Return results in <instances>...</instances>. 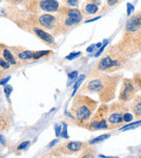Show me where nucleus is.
Instances as JSON below:
<instances>
[{
	"mask_svg": "<svg viewBox=\"0 0 141 158\" xmlns=\"http://www.w3.org/2000/svg\"><path fill=\"white\" fill-rule=\"evenodd\" d=\"M29 145H30V141H23V142H21V144L17 147V150H18V151L24 150V149H26V148H28V147H29Z\"/></svg>",
	"mask_w": 141,
	"mask_h": 158,
	"instance_id": "b1692460",
	"label": "nucleus"
},
{
	"mask_svg": "<svg viewBox=\"0 0 141 158\" xmlns=\"http://www.w3.org/2000/svg\"><path fill=\"white\" fill-rule=\"evenodd\" d=\"M85 78H86V77H85L84 75H81L79 78H78L77 81H76V83H75V84H74V86H73V92H72L71 96H74V95L77 93V91H78L79 87L80 86V83L83 82V80L85 79Z\"/></svg>",
	"mask_w": 141,
	"mask_h": 158,
	"instance_id": "aec40b11",
	"label": "nucleus"
},
{
	"mask_svg": "<svg viewBox=\"0 0 141 158\" xmlns=\"http://www.w3.org/2000/svg\"><path fill=\"white\" fill-rule=\"evenodd\" d=\"M83 146L84 144L81 141H68L59 146L58 149L64 154H73L80 151L83 149Z\"/></svg>",
	"mask_w": 141,
	"mask_h": 158,
	"instance_id": "f8f14e48",
	"label": "nucleus"
},
{
	"mask_svg": "<svg viewBox=\"0 0 141 158\" xmlns=\"http://www.w3.org/2000/svg\"><path fill=\"white\" fill-rule=\"evenodd\" d=\"M57 142V140H54V141H53L49 144V148H52V147H53V146H54Z\"/></svg>",
	"mask_w": 141,
	"mask_h": 158,
	"instance_id": "c9c22d12",
	"label": "nucleus"
},
{
	"mask_svg": "<svg viewBox=\"0 0 141 158\" xmlns=\"http://www.w3.org/2000/svg\"><path fill=\"white\" fill-rule=\"evenodd\" d=\"M80 54H81V53L80 52H72L70 53V54H68V55L65 57V59H67V60H73V59L79 57Z\"/></svg>",
	"mask_w": 141,
	"mask_h": 158,
	"instance_id": "a878e982",
	"label": "nucleus"
},
{
	"mask_svg": "<svg viewBox=\"0 0 141 158\" xmlns=\"http://www.w3.org/2000/svg\"><path fill=\"white\" fill-rule=\"evenodd\" d=\"M0 143L2 145H5V140H4V138L1 134H0Z\"/></svg>",
	"mask_w": 141,
	"mask_h": 158,
	"instance_id": "72a5a7b5",
	"label": "nucleus"
},
{
	"mask_svg": "<svg viewBox=\"0 0 141 158\" xmlns=\"http://www.w3.org/2000/svg\"><path fill=\"white\" fill-rule=\"evenodd\" d=\"M65 3L70 7H77L79 5V0H65Z\"/></svg>",
	"mask_w": 141,
	"mask_h": 158,
	"instance_id": "bb28decb",
	"label": "nucleus"
},
{
	"mask_svg": "<svg viewBox=\"0 0 141 158\" xmlns=\"http://www.w3.org/2000/svg\"><path fill=\"white\" fill-rule=\"evenodd\" d=\"M4 91V94H5V97H6V99H9V98H10V95L12 94V91H13V88H12V86H11L10 84H5Z\"/></svg>",
	"mask_w": 141,
	"mask_h": 158,
	"instance_id": "4be33fe9",
	"label": "nucleus"
},
{
	"mask_svg": "<svg viewBox=\"0 0 141 158\" xmlns=\"http://www.w3.org/2000/svg\"><path fill=\"white\" fill-rule=\"evenodd\" d=\"M3 57L10 65H17L18 64L16 58L14 57V55L12 54V52L8 49H4L3 50Z\"/></svg>",
	"mask_w": 141,
	"mask_h": 158,
	"instance_id": "4468645a",
	"label": "nucleus"
},
{
	"mask_svg": "<svg viewBox=\"0 0 141 158\" xmlns=\"http://www.w3.org/2000/svg\"><path fill=\"white\" fill-rule=\"evenodd\" d=\"M132 120H133V115H132L131 112H125L123 114V122L129 123V122L132 121Z\"/></svg>",
	"mask_w": 141,
	"mask_h": 158,
	"instance_id": "412c9836",
	"label": "nucleus"
},
{
	"mask_svg": "<svg viewBox=\"0 0 141 158\" xmlns=\"http://www.w3.org/2000/svg\"><path fill=\"white\" fill-rule=\"evenodd\" d=\"M37 8L45 12H55L60 9V4L57 0H38Z\"/></svg>",
	"mask_w": 141,
	"mask_h": 158,
	"instance_id": "9d476101",
	"label": "nucleus"
},
{
	"mask_svg": "<svg viewBox=\"0 0 141 158\" xmlns=\"http://www.w3.org/2000/svg\"><path fill=\"white\" fill-rule=\"evenodd\" d=\"M97 106V102L91 98L79 94L78 95L71 105V112L75 115V119L81 126H87L94 115Z\"/></svg>",
	"mask_w": 141,
	"mask_h": 158,
	"instance_id": "f03ea898",
	"label": "nucleus"
},
{
	"mask_svg": "<svg viewBox=\"0 0 141 158\" xmlns=\"http://www.w3.org/2000/svg\"><path fill=\"white\" fill-rule=\"evenodd\" d=\"M127 112V109L124 105V103H114L108 107V113H107V121L109 127L111 128H117L123 123V114Z\"/></svg>",
	"mask_w": 141,
	"mask_h": 158,
	"instance_id": "20e7f679",
	"label": "nucleus"
},
{
	"mask_svg": "<svg viewBox=\"0 0 141 158\" xmlns=\"http://www.w3.org/2000/svg\"><path fill=\"white\" fill-rule=\"evenodd\" d=\"M33 31L38 38H40L42 41H43L49 47L54 48L56 46V41H55V39L53 37L52 33H48L47 31H45L44 29H42L39 26H34Z\"/></svg>",
	"mask_w": 141,
	"mask_h": 158,
	"instance_id": "9b49d317",
	"label": "nucleus"
},
{
	"mask_svg": "<svg viewBox=\"0 0 141 158\" xmlns=\"http://www.w3.org/2000/svg\"><path fill=\"white\" fill-rule=\"evenodd\" d=\"M123 62L121 59L117 58H112L111 56H104L103 58H101L98 64H97V70L101 71V72H104V71H112L115 70H117L122 68Z\"/></svg>",
	"mask_w": 141,
	"mask_h": 158,
	"instance_id": "6e6552de",
	"label": "nucleus"
},
{
	"mask_svg": "<svg viewBox=\"0 0 141 158\" xmlns=\"http://www.w3.org/2000/svg\"><path fill=\"white\" fill-rule=\"evenodd\" d=\"M120 0H107V4L109 6H114L117 4Z\"/></svg>",
	"mask_w": 141,
	"mask_h": 158,
	"instance_id": "473e14b6",
	"label": "nucleus"
},
{
	"mask_svg": "<svg viewBox=\"0 0 141 158\" xmlns=\"http://www.w3.org/2000/svg\"><path fill=\"white\" fill-rule=\"evenodd\" d=\"M52 54V51L50 50H46V51H36V52H34V55H33V59L34 60H39L43 57H45V56H48V54Z\"/></svg>",
	"mask_w": 141,
	"mask_h": 158,
	"instance_id": "f3484780",
	"label": "nucleus"
},
{
	"mask_svg": "<svg viewBox=\"0 0 141 158\" xmlns=\"http://www.w3.org/2000/svg\"><path fill=\"white\" fill-rule=\"evenodd\" d=\"M61 131H62V127L60 125H56L55 126V133H56L57 137H59L61 135Z\"/></svg>",
	"mask_w": 141,
	"mask_h": 158,
	"instance_id": "c756f323",
	"label": "nucleus"
},
{
	"mask_svg": "<svg viewBox=\"0 0 141 158\" xmlns=\"http://www.w3.org/2000/svg\"><path fill=\"white\" fill-rule=\"evenodd\" d=\"M140 120H139L136 121V122H132V123H131V124H128V125H126V126L122 127V128H120V130H121V131H127V130H130V129H133V128H135L140 127Z\"/></svg>",
	"mask_w": 141,
	"mask_h": 158,
	"instance_id": "6ab92c4d",
	"label": "nucleus"
},
{
	"mask_svg": "<svg viewBox=\"0 0 141 158\" xmlns=\"http://www.w3.org/2000/svg\"><path fill=\"white\" fill-rule=\"evenodd\" d=\"M109 137H110V134H101V135H100V136H97V137L94 138L93 140H91V141H89V143L92 144V145H94V144H96V143L101 142V141H106V140L109 139Z\"/></svg>",
	"mask_w": 141,
	"mask_h": 158,
	"instance_id": "a211bd4d",
	"label": "nucleus"
},
{
	"mask_svg": "<svg viewBox=\"0 0 141 158\" xmlns=\"http://www.w3.org/2000/svg\"><path fill=\"white\" fill-rule=\"evenodd\" d=\"M107 44H108V41H106V43H105V44H103V45H102V46H101V48L99 49V51L96 53V54H95V55H94L95 57H99V56H100V55L101 54V53L103 52L104 49L106 48Z\"/></svg>",
	"mask_w": 141,
	"mask_h": 158,
	"instance_id": "c85d7f7f",
	"label": "nucleus"
},
{
	"mask_svg": "<svg viewBox=\"0 0 141 158\" xmlns=\"http://www.w3.org/2000/svg\"><path fill=\"white\" fill-rule=\"evenodd\" d=\"M78 76H79V72L77 70H74V71H71L68 74V78L70 81H73L76 78H78Z\"/></svg>",
	"mask_w": 141,
	"mask_h": 158,
	"instance_id": "cd10ccee",
	"label": "nucleus"
},
{
	"mask_svg": "<svg viewBox=\"0 0 141 158\" xmlns=\"http://www.w3.org/2000/svg\"><path fill=\"white\" fill-rule=\"evenodd\" d=\"M101 17H96V18H94V19H92V20H87V21H86L87 23H88V22H93L94 20H99Z\"/></svg>",
	"mask_w": 141,
	"mask_h": 158,
	"instance_id": "e433bc0d",
	"label": "nucleus"
},
{
	"mask_svg": "<svg viewBox=\"0 0 141 158\" xmlns=\"http://www.w3.org/2000/svg\"><path fill=\"white\" fill-rule=\"evenodd\" d=\"M94 47H95V45H92V46H90L89 48H87V52H92V51L94 50Z\"/></svg>",
	"mask_w": 141,
	"mask_h": 158,
	"instance_id": "f704fd0d",
	"label": "nucleus"
},
{
	"mask_svg": "<svg viewBox=\"0 0 141 158\" xmlns=\"http://www.w3.org/2000/svg\"><path fill=\"white\" fill-rule=\"evenodd\" d=\"M38 24L41 27L45 29V31H49L52 33H57L60 31L57 17L49 13L42 14L38 18Z\"/></svg>",
	"mask_w": 141,
	"mask_h": 158,
	"instance_id": "0eeeda50",
	"label": "nucleus"
},
{
	"mask_svg": "<svg viewBox=\"0 0 141 158\" xmlns=\"http://www.w3.org/2000/svg\"><path fill=\"white\" fill-rule=\"evenodd\" d=\"M33 55H34V52L31 50H22V51L18 53L17 57L21 60L26 61V60H32Z\"/></svg>",
	"mask_w": 141,
	"mask_h": 158,
	"instance_id": "dca6fc26",
	"label": "nucleus"
},
{
	"mask_svg": "<svg viewBox=\"0 0 141 158\" xmlns=\"http://www.w3.org/2000/svg\"><path fill=\"white\" fill-rule=\"evenodd\" d=\"M99 10L98 4H95L94 2L88 3L86 4V6L84 7V11L87 15H91V14H95Z\"/></svg>",
	"mask_w": 141,
	"mask_h": 158,
	"instance_id": "2eb2a0df",
	"label": "nucleus"
},
{
	"mask_svg": "<svg viewBox=\"0 0 141 158\" xmlns=\"http://www.w3.org/2000/svg\"><path fill=\"white\" fill-rule=\"evenodd\" d=\"M10 64L3 58H0V68L2 70H8L10 68Z\"/></svg>",
	"mask_w": 141,
	"mask_h": 158,
	"instance_id": "393cba45",
	"label": "nucleus"
},
{
	"mask_svg": "<svg viewBox=\"0 0 141 158\" xmlns=\"http://www.w3.org/2000/svg\"><path fill=\"white\" fill-rule=\"evenodd\" d=\"M10 79H11V77H7V78L1 79L0 80V85H5V84H7V83L9 82Z\"/></svg>",
	"mask_w": 141,
	"mask_h": 158,
	"instance_id": "2f4dec72",
	"label": "nucleus"
},
{
	"mask_svg": "<svg viewBox=\"0 0 141 158\" xmlns=\"http://www.w3.org/2000/svg\"><path fill=\"white\" fill-rule=\"evenodd\" d=\"M121 75H102L91 79L82 87L81 91L86 93H97L103 103H108L115 98L116 90Z\"/></svg>",
	"mask_w": 141,
	"mask_h": 158,
	"instance_id": "f257e3e1",
	"label": "nucleus"
},
{
	"mask_svg": "<svg viewBox=\"0 0 141 158\" xmlns=\"http://www.w3.org/2000/svg\"><path fill=\"white\" fill-rule=\"evenodd\" d=\"M133 10H134V6L131 4L128 3L127 4V15H131V13L132 12Z\"/></svg>",
	"mask_w": 141,
	"mask_h": 158,
	"instance_id": "7c9ffc66",
	"label": "nucleus"
},
{
	"mask_svg": "<svg viewBox=\"0 0 141 158\" xmlns=\"http://www.w3.org/2000/svg\"><path fill=\"white\" fill-rule=\"evenodd\" d=\"M140 87L134 83L133 79L124 78L122 83V88L119 93V101L122 103H127L134 99L137 91H140Z\"/></svg>",
	"mask_w": 141,
	"mask_h": 158,
	"instance_id": "423d86ee",
	"label": "nucleus"
},
{
	"mask_svg": "<svg viewBox=\"0 0 141 158\" xmlns=\"http://www.w3.org/2000/svg\"><path fill=\"white\" fill-rule=\"evenodd\" d=\"M59 16L57 17L59 23V30L69 29L73 26L80 23L83 20L82 12L77 8H64L59 9Z\"/></svg>",
	"mask_w": 141,
	"mask_h": 158,
	"instance_id": "7ed1b4c3",
	"label": "nucleus"
},
{
	"mask_svg": "<svg viewBox=\"0 0 141 158\" xmlns=\"http://www.w3.org/2000/svg\"><path fill=\"white\" fill-rule=\"evenodd\" d=\"M108 106L102 105L98 110V112L92 116L89 122L87 124L86 128L89 130H101L108 129L109 124L107 121Z\"/></svg>",
	"mask_w": 141,
	"mask_h": 158,
	"instance_id": "39448f33",
	"label": "nucleus"
},
{
	"mask_svg": "<svg viewBox=\"0 0 141 158\" xmlns=\"http://www.w3.org/2000/svg\"><path fill=\"white\" fill-rule=\"evenodd\" d=\"M140 28L141 16L140 12H138L127 20L125 25V31L128 34H139L140 33Z\"/></svg>",
	"mask_w": 141,
	"mask_h": 158,
	"instance_id": "1a4fd4ad",
	"label": "nucleus"
},
{
	"mask_svg": "<svg viewBox=\"0 0 141 158\" xmlns=\"http://www.w3.org/2000/svg\"><path fill=\"white\" fill-rule=\"evenodd\" d=\"M140 95L134 97V101L131 105V110L133 112L134 116L137 119H140L141 117V99Z\"/></svg>",
	"mask_w": 141,
	"mask_h": 158,
	"instance_id": "ddd939ff",
	"label": "nucleus"
},
{
	"mask_svg": "<svg viewBox=\"0 0 141 158\" xmlns=\"http://www.w3.org/2000/svg\"><path fill=\"white\" fill-rule=\"evenodd\" d=\"M63 128H62V131H61V136L64 138V139H68L69 138V134H68V131H67V124L66 123H64L63 124Z\"/></svg>",
	"mask_w": 141,
	"mask_h": 158,
	"instance_id": "5701e85b",
	"label": "nucleus"
}]
</instances>
